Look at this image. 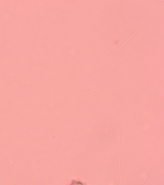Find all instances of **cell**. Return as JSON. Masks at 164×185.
Returning <instances> with one entry per match:
<instances>
[{
    "instance_id": "cell-1",
    "label": "cell",
    "mask_w": 164,
    "mask_h": 185,
    "mask_svg": "<svg viewBox=\"0 0 164 185\" xmlns=\"http://www.w3.org/2000/svg\"><path fill=\"white\" fill-rule=\"evenodd\" d=\"M155 14H156L155 13L154 15H152V16H151V17L150 19H149V20H148V21H147V22H146V23H145V24H144V25H143V26H141V27H140V28H139V29H138V30H137V31H136L135 33H134V34H133V35H132V36H131V37H130V38H129V39H128V40H126V41L125 42H124V43H123V44H122V45H121V46H120V47L119 48H118V49H117V50H116V51H115L114 52V53H112V54H111L110 56H109V57H108L107 58H106V59L105 60H104V61H103V62H102L101 64H100V65H99V66H98L97 67H96V68H95V69H94L93 70H92L91 72H89V73H88V75H87L86 76H85V77L83 78V79H85V78H86L87 77H88V76H89V75H90L91 73H92V72H93L94 70H96L97 68H98L99 67H100V66H101V65H102L103 63H104L105 62H106V61H107V60H108L109 58H110V57H111V56H112L113 55H114V53H116L117 51H118V50H119V49H120V48H121V47H122L123 46H124V45H125V44H126V42H127V41H128V40H130V39H131V38H132L133 36H134V35H135V34H136V33H137L138 32H139V30H140V29H141V28H142V27H143V26H145V25H146V24H147V23H148V22H149V21H150V20H151V18H152L153 16H154V15H155Z\"/></svg>"
},
{
    "instance_id": "cell-2",
    "label": "cell",
    "mask_w": 164,
    "mask_h": 185,
    "mask_svg": "<svg viewBox=\"0 0 164 185\" xmlns=\"http://www.w3.org/2000/svg\"><path fill=\"white\" fill-rule=\"evenodd\" d=\"M68 7H69V6H67V7H63V8H61V9H59L58 10H57V11H55V12H54L53 13H51V14H50V15L49 17H47V18H46V19H45L44 21H42V22H41V23H40L37 26L35 27V28L34 29V31H33V32L31 33V35H30V36L28 37V38H27V39L26 40H25V42L23 43V44H22V45L21 46V47H20V48H19V49H20L21 48H22V47L23 46L24 44H25L26 43V42L27 41V40H28V39L30 38V37H31V36H32V35L33 34V33H34V32L35 31V30H36V29H37V28L38 27V26H40V25H41L42 23H43L44 22H45V21H46V20H47L48 19H49V18H50V17L51 16H52V15L53 13H57V12H58L59 11H60L61 10H62V9H65V8H68Z\"/></svg>"
},
{
    "instance_id": "cell-3",
    "label": "cell",
    "mask_w": 164,
    "mask_h": 185,
    "mask_svg": "<svg viewBox=\"0 0 164 185\" xmlns=\"http://www.w3.org/2000/svg\"><path fill=\"white\" fill-rule=\"evenodd\" d=\"M130 78H127V79H123V80H120L116 81H115V82H112V83H109V84H108L105 85H104V86H101V87H99V88H96V89H95V90H92V91H88V92H85L81 93H80V94H79V93H78V94H85V93H89V92H93V91H96V90H97L100 89H101V88H103V87H104L107 86H108V85H110L113 84H114V83H117V82H121V81H124V80H127V79H130Z\"/></svg>"
},
{
    "instance_id": "cell-4",
    "label": "cell",
    "mask_w": 164,
    "mask_h": 185,
    "mask_svg": "<svg viewBox=\"0 0 164 185\" xmlns=\"http://www.w3.org/2000/svg\"><path fill=\"white\" fill-rule=\"evenodd\" d=\"M87 185L86 183L82 182L80 180H71V184L69 185Z\"/></svg>"
},
{
    "instance_id": "cell-5",
    "label": "cell",
    "mask_w": 164,
    "mask_h": 185,
    "mask_svg": "<svg viewBox=\"0 0 164 185\" xmlns=\"http://www.w3.org/2000/svg\"><path fill=\"white\" fill-rule=\"evenodd\" d=\"M34 1V0H32V1H28V2H26V3H25V4H24V5H22V6H20V7H18V8L17 9H16V10H14V11H13V12H12V13H11V14H10L9 15V16H10L11 15H12V14H13V13H14L15 12H16V11H17V10L18 9H19V8H22V7H24V6L25 5H26V4H28V3H31V2H33V1Z\"/></svg>"
}]
</instances>
